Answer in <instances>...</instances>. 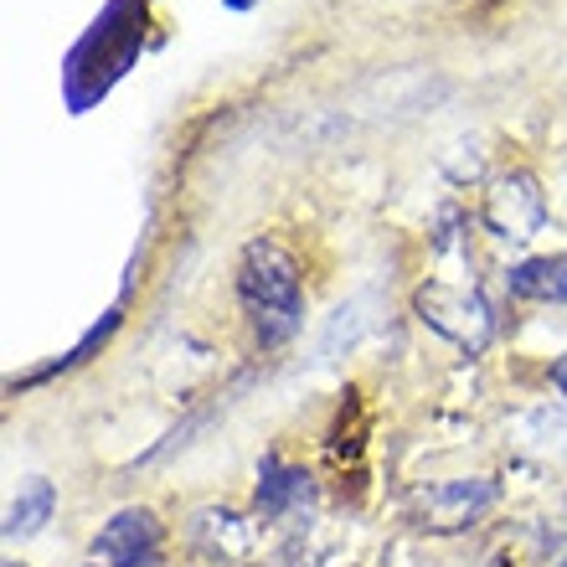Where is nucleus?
<instances>
[{
	"mask_svg": "<svg viewBox=\"0 0 567 567\" xmlns=\"http://www.w3.org/2000/svg\"><path fill=\"white\" fill-rule=\"evenodd\" d=\"M295 501H310V475L284 470V464L269 454L264 470H258V511H264V516H284Z\"/></svg>",
	"mask_w": 567,
	"mask_h": 567,
	"instance_id": "obj_8",
	"label": "nucleus"
},
{
	"mask_svg": "<svg viewBox=\"0 0 567 567\" xmlns=\"http://www.w3.org/2000/svg\"><path fill=\"white\" fill-rule=\"evenodd\" d=\"M165 553L161 516L145 506H124L104 522V532L93 537V563L104 567H155Z\"/></svg>",
	"mask_w": 567,
	"mask_h": 567,
	"instance_id": "obj_4",
	"label": "nucleus"
},
{
	"mask_svg": "<svg viewBox=\"0 0 567 567\" xmlns=\"http://www.w3.org/2000/svg\"><path fill=\"white\" fill-rule=\"evenodd\" d=\"M485 227L495 238H511V243H522L547 227V196H542L532 171H506V176L491 181V192H485Z\"/></svg>",
	"mask_w": 567,
	"mask_h": 567,
	"instance_id": "obj_3",
	"label": "nucleus"
},
{
	"mask_svg": "<svg viewBox=\"0 0 567 567\" xmlns=\"http://www.w3.org/2000/svg\"><path fill=\"white\" fill-rule=\"evenodd\" d=\"M506 289L516 299H537V305H567V254L526 258L506 274Z\"/></svg>",
	"mask_w": 567,
	"mask_h": 567,
	"instance_id": "obj_6",
	"label": "nucleus"
},
{
	"mask_svg": "<svg viewBox=\"0 0 567 567\" xmlns=\"http://www.w3.org/2000/svg\"><path fill=\"white\" fill-rule=\"evenodd\" d=\"M6 567H27V563H6Z\"/></svg>",
	"mask_w": 567,
	"mask_h": 567,
	"instance_id": "obj_11",
	"label": "nucleus"
},
{
	"mask_svg": "<svg viewBox=\"0 0 567 567\" xmlns=\"http://www.w3.org/2000/svg\"><path fill=\"white\" fill-rule=\"evenodd\" d=\"M223 6H233V11H248V6H254V0H223Z\"/></svg>",
	"mask_w": 567,
	"mask_h": 567,
	"instance_id": "obj_10",
	"label": "nucleus"
},
{
	"mask_svg": "<svg viewBox=\"0 0 567 567\" xmlns=\"http://www.w3.org/2000/svg\"><path fill=\"white\" fill-rule=\"evenodd\" d=\"M238 299L248 320H254L258 341L279 346L289 341L305 320V274L295 254L274 238H254L238 258Z\"/></svg>",
	"mask_w": 567,
	"mask_h": 567,
	"instance_id": "obj_1",
	"label": "nucleus"
},
{
	"mask_svg": "<svg viewBox=\"0 0 567 567\" xmlns=\"http://www.w3.org/2000/svg\"><path fill=\"white\" fill-rule=\"evenodd\" d=\"M419 320L429 330H439L444 341H454L460 351H485V341H491V330H495L491 305L475 289H454V284H423Z\"/></svg>",
	"mask_w": 567,
	"mask_h": 567,
	"instance_id": "obj_2",
	"label": "nucleus"
},
{
	"mask_svg": "<svg viewBox=\"0 0 567 567\" xmlns=\"http://www.w3.org/2000/svg\"><path fill=\"white\" fill-rule=\"evenodd\" d=\"M52 506H58L52 480H27V485L16 491V501L6 506V542L37 537V532L47 526V516H52Z\"/></svg>",
	"mask_w": 567,
	"mask_h": 567,
	"instance_id": "obj_7",
	"label": "nucleus"
},
{
	"mask_svg": "<svg viewBox=\"0 0 567 567\" xmlns=\"http://www.w3.org/2000/svg\"><path fill=\"white\" fill-rule=\"evenodd\" d=\"M491 506H495V485L480 475L439 480V485H429V491L419 495V516L433 532H460V526H470L480 511H491Z\"/></svg>",
	"mask_w": 567,
	"mask_h": 567,
	"instance_id": "obj_5",
	"label": "nucleus"
},
{
	"mask_svg": "<svg viewBox=\"0 0 567 567\" xmlns=\"http://www.w3.org/2000/svg\"><path fill=\"white\" fill-rule=\"evenodd\" d=\"M553 382H557V392H563V398H567V357L553 367Z\"/></svg>",
	"mask_w": 567,
	"mask_h": 567,
	"instance_id": "obj_9",
	"label": "nucleus"
}]
</instances>
